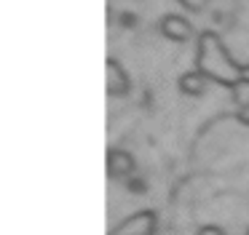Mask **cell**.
<instances>
[{"instance_id": "6da1fadb", "label": "cell", "mask_w": 249, "mask_h": 235, "mask_svg": "<svg viewBox=\"0 0 249 235\" xmlns=\"http://www.w3.org/2000/svg\"><path fill=\"white\" fill-rule=\"evenodd\" d=\"M198 69L220 85L236 88L241 83V64L233 62L231 53L225 51L222 40L214 32H204L198 37Z\"/></svg>"}, {"instance_id": "7a4b0ae2", "label": "cell", "mask_w": 249, "mask_h": 235, "mask_svg": "<svg viewBox=\"0 0 249 235\" xmlns=\"http://www.w3.org/2000/svg\"><path fill=\"white\" fill-rule=\"evenodd\" d=\"M153 230H156V214L137 211L134 217L124 219L118 227L110 230V235H153Z\"/></svg>"}, {"instance_id": "3957f363", "label": "cell", "mask_w": 249, "mask_h": 235, "mask_svg": "<svg viewBox=\"0 0 249 235\" xmlns=\"http://www.w3.org/2000/svg\"><path fill=\"white\" fill-rule=\"evenodd\" d=\"M161 32L169 37V40H174V43H185V40H190V37H193V27H190V21L182 19V16H177V14L163 16Z\"/></svg>"}, {"instance_id": "277c9868", "label": "cell", "mask_w": 249, "mask_h": 235, "mask_svg": "<svg viewBox=\"0 0 249 235\" xmlns=\"http://www.w3.org/2000/svg\"><path fill=\"white\" fill-rule=\"evenodd\" d=\"M107 174L110 176H134V158L124 150H110L107 152Z\"/></svg>"}, {"instance_id": "5b68a950", "label": "cell", "mask_w": 249, "mask_h": 235, "mask_svg": "<svg viewBox=\"0 0 249 235\" xmlns=\"http://www.w3.org/2000/svg\"><path fill=\"white\" fill-rule=\"evenodd\" d=\"M105 75H107V94L110 96H121V94L129 91V75L124 72V67H121L115 59H107Z\"/></svg>"}, {"instance_id": "8992f818", "label": "cell", "mask_w": 249, "mask_h": 235, "mask_svg": "<svg viewBox=\"0 0 249 235\" xmlns=\"http://www.w3.org/2000/svg\"><path fill=\"white\" fill-rule=\"evenodd\" d=\"M206 75L201 72V69H193V72H185L182 78H179V91L188 96H201L206 91Z\"/></svg>"}, {"instance_id": "52a82bcc", "label": "cell", "mask_w": 249, "mask_h": 235, "mask_svg": "<svg viewBox=\"0 0 249 235\" xmlns=\"http://www.w3.org/2000/svg\"><path fill=\"white\" fill-rule=\"evenodd\" d=\"M233 94H236V104L241 107V110H247L249 107V83L247 80H241V83L233 88Z\"/></svg>"}, {"instance_id": "ba28073f", "label": "cell", "mask_w": 249, "mask_h": 235, "mask_svg": "<svg viewBox=\"0 0 249 235\" xmlns=\"http://www.w3.org/2000/svg\"><path fill=\"white\" fill-rule=\"evenodd\" d=\"M129 190L137 192V195H142V192H145V182L137 179V176H129Z\"/></svg>"}, {"instance_id": "9c48e42d", "label": "cell", "mask_w": 249, "mask_h": 235, "mask_svg": "<svg viewBox=\"0 0 249 235\" xmlns=\"http://www.w3.org/2000/svg\"><path fill=\"white\" fill-rule=\"evenodd\" d=\"M177 3H182L185 8H190V11H201L206 5V0H177Z\"/></svg>"}, {"instance_id": "30bf717a", "label": "cell", "mask_w": 249, "mask_h": 235, "mask_svg": "<svg viewBox=\"0 0 249 235\" xmlns=\"http://www.w3.org/2000/svg\"><path fill=\"white\" fill-rule=\"evenodd\" d=\"M198 235H225L222 233V227H214V224H206V227L198 230Z\"/></svg>"}, {"instance_id": "8fae6325", "label": "cell", "mask_w": 249, "mask_h": 235, "mask_svg": "<svg viewBox=\"0 0 249 235\" xmlns=\"http://www.w3.org/2000/svg\"><path fill=\"white\" fill-rule=\"evenodd\" d=\"M121 24H124V27H134V14H121Z\"/></svg>"}, {"instance_id": "7c38bea8", "label": "cell", "mask_w": 249, "mask_h": 235, "mask_svg": "<svg viewBox=\"0 0 249 235\" xmlns=\"http://www.w3.org/2000/svg\"><path fill=\"white\" fill-rule=\"evenodd\" d=\"M241 80L249 83V64H241Z\"/></svg>"}, {"instance_id": "4fadbf2b", "label": "cell", "mask_w": 249, "mask_h": 235, "mask_svg": "<svg viewBox=\"0 0 249 235\" xmlns=\"http://www.w3.org/2000/svg\"><path fill=\"white\" fill-rule=\"evenodd\" d=\"M241 118H244V120H249V107H247V110H241Z\"/></svg>"}]
</instances>
